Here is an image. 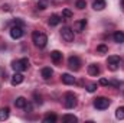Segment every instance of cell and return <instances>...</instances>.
I'll list each match as a JSON object with an SVG mask.
<instances>
[{"label":"cell","instance_id":"cell-1","mask_svg":"<svg viewBox=\"0 0 124 123\" xmlns=\"http://www.w3.org/2000/svg\"><path fill=\"white\" fill-rule=\"evenodd\" d=\"M32 41H33L35 46H38V48H45L46 44H48V36H46L45 33H42V32H33Z\"/></svg>","mask_w":124,"mask_h":123},{"label":"cell","instance_id":"cell-2","mask_svg":"<svg viewBox=\"0 0 124 123\" xmlns=\"http://www.w3.org/2000/svg\"><path fill=\"white\" fill-rule=\"evenodd\" d=\"M29 67V60L28 58H22V60H17V61H13L12 62V68L17 72H22L25 70H28Z\"/></svg>","mask_w":124,"mask_h":123},{"label":"cell","instance_id":"cell-3","mask_svg":"<svg viewBox=\"0 0 124 123\" xmlns=\"http://www.w3.org/2000/svg\"><path fill=\"white\" fill-rule=\"evenodd\" d=\"M94 106H95V109H98V110H104V109H107V107L110 106V100L105 98V97H98V98L94 100Z\"/></svg>","mask_w":124,"mask_h":123},{"label":"cell","instance_id":"cell-4","mask_svg":"<svg viewBox=\"0 0 124 123\" xmlns=\"http://www.w3.org/2000/svg\"><path fill=\"white\" fill-rule=\"evenodd\" d=\"M61 35H62V39L65 41V42H74V31L71 29V28H62L61 31Z\"/></svg>","mask_w":124,"mask_h":123},{"label":"cell","instance_id":"cell-5","mask_svg":"<svg viewBox=\"0 0 124 123\" xmlns=\"http://www.w3.org/2000/svg\"><path fill=\"white\" fill-rule=\"evenodd\" d=\"M77 106V96L72 93H68L65 96V107L66 109H74Z\"/></svg>","mask_w":124,"mask_h":123},{"label":"cell","instance_id":"cell-6","mask_svg":"<svg viewBox=\"0 0 124 123\" xmlns=\"http://www.w3.org/2000/svg\"><path fill=\"white\" fill-rule=\"evenodd\" d=\"M107 64H108V68H110L111 71H117V68H118V65H120V57H117V55L108 57Z\"/></svg>","mask_w":124,"mask_h":123},{"label":"cell","instance_id":"cell-7","mask_svg":"<svg viewBox=\"0 0 124 123\" xmlns=\"http://www.w3.org/2000/svg\"><path fill=\"white\" fill-rule=\"evenodd\" d=\"M68 67H69L71 70H74V71H78V70L81 68V61H79V58L75 57V55L69 57V60H68Z\"/></svg>","mask_w":124,"mask_h":123},{"label":"cell","instance_id":"cell-8","mask_svg":"<svg viewBox=\"0 0 124 123\" xmlns=\"http://www.w3.org/2000/svg\"><path fill=\"white\" fill-rule=\"evenodd\" d=\"M22 35H23L22 26H19V25L12 26V29H10V36H12L13 39H19V38H22Z\"/></svg>","mask_w":124,"mask_h":123},{"label":"cell","instance_id":"cell-9","mask_svg":"<svg viewBox=\"0 0 124 123\" xmlns=\"http://www.w3.org/2000/svg\"><path fill=\"white\" fill-rule=\"evenodd\" d=\"M23 80H25V77H23V74H20V72H15V74L12 75V84H13V86L22 84Z\"/></svg>","mask_w":124,"mask_h":123},{"label":"cell","instance_id":"cell-10","mask_svg":"<svg viewBox=\"0 0 124 123\" xmlns=\"http://www.w3.org/2000/svg\"><path fill=\"white\" fill-rule=\"evenodd\" d=\"M85 26H87V20H85V19L78 20V22L74 23V31L75 32H82L84 29H85Z\"/></svg>","mask_w":124,"mask_h":123},{"label":"cell","instance_id":"cell-11","mask_svg":"<svg viewBox=\"0 0 124 123\" xmlns=\"http://www.w3.org/2000/svg\"><path fill=\"white\" fill-rule=\"evenodd\" d=\"M15 106H16L17 109H25V107L28 106V100H26L25 97H17V98L15 100Z\"/></svg>","mask_w":124,"mask_h":123},{"label":"cell","instance_id":"cell-12","mask_svg":"<svg viewBox=\"0 0 124 123\" xmlns=\"http://www.w3.org/2000/svg\"><path fill=\"white\" fill-rule=\"evenodd\" d=\"M62 83L66 84V86H71V84L75 83V78L71 74H62Z\"/></svg>","mask_w":124,"mask_h":123},{"label":"cell","instance_id":"cell-13","mask_svg":"<svg viewBox=\"0 0 124 123\" xmlns=\"http://www.w3.org/2000/svg\"><path fill=\"white\" fill-rule=\"evenodd\" d=\"M9 114H10V110L7 107H1L0 109V122H4L9 119Z\"/></svg>","mask_w":124,"mask_h":123},{"label":"cell","instance_id":"cell-14","mask_svg":"<svg viewBox=\"0 0 124 123\" xmlns=\"http://www.w3.org/2000/svg\"><path fill=\"white\" fill-rule=\"evenodd\" d=\"M51 58H52V61L55 62V64H58V62L62 61V54L59 51H52L51 52Z\"/></svg>","mask_w":124,"mask_h":123},{"label":"cell","instance_id":"cell-15","mask_svg":"<svg viewBox=\"0 0 124 123\" xmlns=\"http://www.w3.org/2000/svg\"><path fill=\"white\" fill-rule=\"evenodd\" d=\"M93 7L95 10H102L105 7V0H94Z\"/></svg>","mask_w":124,"mask_h":123},{"label":"cell","instance_id":"cell-16","mask_svg":"<svg viewBox=\"0 0 124 123\" xmlns=\"http://www.w3.org/2000/svg\"><path fill=\"white\" fill-rule=\"evenodd\" d=\"M52 68L51 67H45V68H42V77L45 78V80H49L51 78V75H52Z\"/></svg>","mask_w":124,"mask_h":123},{"label":"cell","instance_id":"cell-17","mask_svg":"<svg viewBox=\"0 0 124 123\" xmlns=\"http://www.w3.org/2000/svg\"><path fill=\"white\" fill-rule=\"evenodd\" d=\"M88 74H90V75H98V74H100V68H98V65H95V64L88 65Z\"/></svg>","mask_w":124,"mask_h":123},{"label":"cell","instance_id":"cell-18","mask_svg":"<svg viewBox=\"0 0 124 123\" xmlns=\"http://www.w3.org/2000/svg\"><path fill=\"white\" fill-rule=\"evenodd\" d=\"M62 120L66 122V123H77L78 122V117L74 116V114H65V116L62 117Z\"/></svg>","mask_w":124,"mask_h":123},{"label":"cell","instance_id":"cell-19","mask_svg":"<svg viewBox=\"0 0 124 123\" xmlns=\"http://www.w3.org/2000/svg\"><path fill=\"white\" fill-rule=\"evenodd\" d=\"M59 22H61V18L58 15H52L49 18V25L51 26H56V25H59Z\"/></svg>","mask_w":124,"mask_h":123},{"label":"cell","instance_id":"cell-20","mask_svg":"<svg viewBox=\"0 0 124 123\" xmlns=\"http://www.w3.org/2000/svg\"><path fill=\"white\" fill-rule=\"evenodd\" d=\"M114 41L116 42H118V44H123L124 42V32H116L114 33Z\"/></svg>","mask_w":124,"mask_h":123},{"label":"cell","instance_id":"cell-21","mask_svg":"<svg viewBox=\"0 0 124 123\" xmlns=\"http://www.w3.org/2000/svg\"><path fill=\"white\" fill-rule=\"evenodd\" d=\"M116 117H117L118 120H124V106L118 107V109L116 110Z\"/></svg>","mask_w":124,"mask_h":123},{"label":"cell","instance_id":"cell-22","mask_svg":"<svg viewBox=\"0 0 124 123\" xmlns=\"http://www.w3.org/2000/svg\"><path fill=\"white\" fill-rule=\"evenodd\" d=\"M75 6H77L79 10H82V9L87 7V3H85V0H77V1H75Z\"/></svg>","mask_w":124,"mask_h":123},{"label":"cell","instance_id":"cell-23","mask_svg":"<svg viewBox=\"0 0 124 123\" xmlns=\"http://www.w3.org/2000/svg\"><path fill=\"white\" fill-rule=\"evenodd\" d=\"M43 122H45V123H54V122H56V116H55V114H48V116L43 119Z\"/></svg>","mask_w":124,"mask_h":123},{"label":"cell","instance_id":"cell-24","mask_svg":"<svg viewBox=\"0 0 124 123\" xmlns=\"http://www.w3.org/2000/svg\"><path fill=\"white\" fill-rule=\"evenodd\" d=\"M62 16H63V18H66V19H71L74 15H72V12H71L69 9H63V10H62Z\"/></svg>","mask_w":124,"mask_h":123},{"label":"cell","instance_id":"cell-25","mask_svg":"<svg viewBox=\"0 0 124 123\" xmlns=\"http://www.w3.org/2000/svg\"><path fill=\"white\" fill-rule=\"evenodd\" d=\"M95 90H97V84H95V83H91V84L87 86V91L88 93H94Z\"/></svg>","mask_w":124,"mask_h":123},{"label":"cell","instance_id":"cell-26","mask_svg":"<svg viewBox=\"0 0 124 123\" xmlns=\"http://www.w3.org/2000/svg\"><path fill=\"white\" fill-rule=\"evenodd\" d=\"M38 7H39L40 10H43V9H46V7H48V1H46V0H40V1L38 3Z\"/></svg>","mask_w":124,"mask_h":123},{"label":"cell","instance_id":"cell-27","mask_svg":"<svg viewBox=\"0 0 124 123\" xmlns=\"http://www.w3.org/2000/svg\"><path fill=\"white\" fill-rule=\"evenodd\" d=\"M97 51L101 52V54H105V52L108 51V48H107L105 45H98V46H97Z\"/></svg>","mask_w":124,"mask_h":123},{"label":"cell","instance_id":"cell-28","mask_svg":"<svg viewBox=\"0 0 124 123\" xmlns=\"http://www.w3.org/2000/svg\"><path fill=\"white\" fill-rule=\"evenodd\" d=\"M100 84H101V86H108L110 83H108L105 78H101V80H100Z\"/></svg>","mask_w":124,"mask_h":123}]
</instances>
